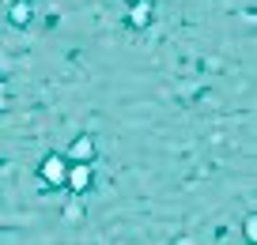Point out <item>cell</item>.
Returning <instances> with one entry per match:
<instances>
[{
  "mask_svg": "<svg viewBox=\"0 0 257 245\" xmlns=\"http://www.w3.org/2000/svg\"><path fill=\"white\" fill-rule=\"evenodd\" d=\"M42 177L53 181V185H61L64 181V162L61 158H46V162H42Z\"/></svg>",
  "mask_w": 257,
  "mask_h": 245,
  "instance_id": "obj_1",
  "label": "cell"
},
{
  "mask_svg": "<svg viewBox=\"0 0 257 245\" xmlns=\"http://www.w3.org/2000/svg\"><path fill=\"white\" fill-rule=\"evenodd\" d=\"M68 185H72L76 192H83V189L91 185V170H87V166H76L72 174H68Z\"/></svg>",
  "mask_w": 257,
  "mask_h": 245,
  "instance_id": "obj_2",
  "label": "cell"
},
{
  "mask_svg": "<svg viewBox=\"0 0 257 245\" xmlns=\"http://www.w3.org/2000/svg\"><path fill=\"white\" fill-rule=\"evenodd\" d=\"M91 155H95V143H91L87 136H83V140H76V143H72V158H91Z\"/></svg>",
  "mask_w": 257,
  "mask_h": 245,
  "instance_id": "obj_3",
  "label": "cell"
}]
</instances>
